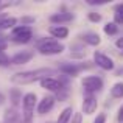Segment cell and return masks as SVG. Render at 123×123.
Masks as SVG:
<instances>
[{"instance_id": "1", "label": "cell", "mask_w": 123, "mask_h": 123, "mask_svg": "<svg viewBox=\"0 0 123 123\" xmlns=\"http://www.w3.org/2000/svg\"><path fill=\"white\" fill-rule=\"evenodd\" d=\"M56 70L50 67H42V69L27 70V72H19L11 76V81L16 84H31L34 81H41L44 78H48L50 75H55Z\"/></svg>"}, {"instance_id": "2", "label": "cell", "mask_w": 123, "mask_h": 123, "mask_svg": "<svg viewBox=\"0 0 123 123\" xmlns=\"http://www.w3.org/2000/svg\"><path fill=\"white\" fill-rule=\"evenodd\" d=\"M36 47H37L41 55H47V56H50V55H59L64 50V45L61 42H58L56 39H53V37H44V39H41Z\"/></svg>"}, {"instance_id": "3", "label": "cell", "mask_w": 123, "mask_h": 123, "mask_svg": "<svg viewBox=\"0 0 123 123\" xmlns=\"http://www.w3.org/2000/svg\"><path fill=\"white\" fill-rule=\"evenodd\" d=\"M36 93L30 92L25 93L22 98V114H24V123H31L33 120V112H34V106H36Z\"/></svg>"}, {"instance_id": "4", "label": "cell", "mask_w": 123, "mask_h": 123, "mask_svg": "<svg viewBox=\"0 0 123 123\" xmlns=\"http://www.w3.org/2000/svg\"><path fill=\"white\" fill-rule=\"evenodd\" d=\"M33 37V30L31 27H25V25H19V27H14L11 31V39L16 42V44H27V42L31 41Z\"/></svg>"}, {"instance_id": "5", "label": "cell", "mask_w": 123, "mask_h": 123, "mask_svg": "<svg viewBox=\"0 0 123 123\" xmlns=\"http://www.w3.org/2000/svg\"><path fill=\"white\" fill-rule=\"evenodd\" d=\"M83 87L86 90V93H93L97 90H101L103 80L100 76H86L83 80Z\"/></svg>"}, {"instance_id": "6", "label": "cell", "mask_w": 123, "mask_h": 123, "mask_svg": "<svg viewBox=\"0 0 123 123\" xmlns=\"http://www.w3.org/2000/svg\"><path fill=\"white\" fill-rule=\"evenodd\" d=\"M41 87H42V89H45V90H50V92H55V93H59L61 90L66 89V87H64V84L61 83L59 80L51 78V76L41 80Z\"/></svg>"}, {"instance_id": "7", "label": "cell", "mask_w": 123, "mask_h": 123, "mask_svg": "<svg viewBox=\"0 0 123 123\" xmlns=\"http://www.w3.org/2000/svg\"><path fill=\"white\" fill-rule=\"evenodd\" d=\"M93 59H95V64L98 67H101L103 70H112L114 69V61L105 53H100V51H95L93 53Z\"/></svg>"}, {"instance_id": "8", "label": "cell", "mask_w": 123, "mask_h": 123, "mask_svg": "<svg viewBox=\"0 0 123 123\" xmlns=\"http://www.w3.org/2000/svg\"><path fill=\"white\" fill-rule=\"evenodd\" d=\"M97 106H98V101H97V97L93 93H86L83 100V112L87 115L93 114L97 111Z\"/></svg>"}, {"instance_id": "9", "label": "cell", "mask_w": 123, "mask_h": 123, "mask_svg": "<svg viewBox=\"0 0 123 123\" xmlns=\"http://www.w3.org/2000/svg\"><path fill=\"white\" fill-rule=\"evenodd\" d=\"M53 106H55V97L47 95L39 101V105H37V112H39V114H47V112H50L51 109H53Z\"/></svg>"}, {"instance_id": "10", "label": "cell", "mask_w": 123, "mask_h": 123, "mask_svg": "<svg viewBox=\"0 0 123 123\" xmlns=\"http://www.w3.org/2000/svg\"><path fill=\"white\" fill-rule=\"evenodd\" d=\"M33 51H19L14 56L11 58V64H16V66H20V64H27L28 61L33 58Z\"/></svg>"}, {"instance_id": "11", "label": "cell", "mask_w": 123, "mask_h": 123, "mask_svg": "<svg viewBox=\"0 0 123 123\" xmlns=\"http://www.w3.org/2000/svg\"><path fill=\"white\" fill-rule=\"evenodd\" d=\"M48 31L53 37H58V39H64V37L69 36V30L62 25H53V27L48 28Z\"/></svg>"}, {"instance_id": "12", "label": "cell", "mask_w": 123, "mask_h": 123, "mask_svg": "<svg viewBox=\"0 0 123 123\" xmlns=\"http://www.w3.org/2000/svg\"><path fill=\"white\" fill-rule=\"evenodd\" d=\"M83 67L84 66H76V64H62V66L59 67V70L62 73H66V75H69V76H76Z\"/></svg>"}, {"instance_id": "13", "label": "cell", "mask_w": 123, "mask_h": 123, "mask_svg": "<svg viewBox=\"0 0 123 123\" xmlns=\"http://www.w3.org/2000/svg\"><path fill=\"white\" fill-rule=\"evenodd\" d=\"M73 19L72 12H58V14H53L50 17V22L53 24H64V22H70Z\"/></svg>"}, {"instance_id": "14", "label": "cell", "mask_w": 123, "mask_h": 123, "mask_svg": "<svg viewBox=\"0 0 123 123\" xmlns=\"http://www.w3.org/2000/svg\"><path fill=\"white\" fill-rule=\"evenodd\" d=\"M24 98V97H22V92L19 89H11L9 90V100H11V105L12 106H17L19 103H20V100Z\"/></svg>"}, {"instance_id": "15", "label": "cell", "mask_w": 123, "mask_h": 123, "mask_svg": "<svg viewBox=\"0 0 123 123\" xmlns=\"http://www.w3.org/2000/svg\"><path fill=\"white\" fill-rule=\"evenodd\" d=\"M84 42H87L89 45H98L100 42H101V39H100V36L97 33H86L83 36Z\"/></svg>"}, {"instance_id": "16", "label": "cell", "mask_w": 123, "mask_h": 123, "mask_svg": "<svg viewBox=\"0 0 123 123\" xmlns=\"http://www.w3.org/2000/svg\"><path fill=\"white\" fill-rule=\"evenodd\" d=\"M3 120L5 123H16L19 120V114L16 109H8V111L5 112V117H3Z\"/></svg>"}, {"instance_id": "17", "label": "cell", "mask_w": 123, "mask_h": 123, "mask_svg": "<svg viewBox=\"0 0 123 123\" xmlns=\"http://www.w3.org/2000/svg\"><path fill=\"white\" fill-rule=\"evenodd\" d=\"M72 112H73L72 108H66V109H64V111L59 114V117H58V122H56V123H69V120L72 118Z\"/></svg>"}, {"instance_id": "18", "label": "cell", "mask_w": 123, "mask_h": 123, "mask_svg": "<svg viewBox=\"0 0 123 123\" xmlns=\"http://www.w3.org/2000/svg\"><path fill=\"white\" fill-rule=\"evenodd\" d=\"M111 95L114 98H123V83H115L111 89Z\"/></svg>"}, {"instance_id": "19", "label": "cell", "mask_w": 123, "mask_h": 123, "mask_svg": "<svg viewBox=\"0 0 123 123\" xmlns=\"http://www.w3.org/2000/svg\"><path fill=\"white\" fill-rule=\"evenodd\" d=\"M17 24V19L14 17H5L2 20V25H0V30H6V28H12Z\"/></svg>"}, {"instance_id": "20", "label": "cell", "mask_w": 123, "mask_h": 123, "mask_svg": "<svg viewBox=\"0 0 123 123\" xmlns=\"http://www.w3.org/2000/svg\"><path fill=\"white\" fill-rule=\"evenodd\" d=\"M117 31H118V27H117V24L115 22H111V24H106L105 25V33L106 34H117Z\"/></svg>"}, {"instance_id": "21", "label": "cell", "mask_w": 123, "mask_h": 123, "mask_svg": "<svg viewBox=\"0 0 123 123\" xmlns=\"http://www.w3.org/2000/svg\"><path fill=\"white\" fill-rule=\"evenodd\" d=\"M11 64V58H8V55L5 51H0V66L2 67H8Z\"/></svg>"}, {"instance_id": "22", "label": "cell", "mask_w": 123, "mask_h": 123, "mask_svg": "<svg viewBox=\"0 0 123 123\" xmlns=\"http://www.w3.org/2000/svg\"><path fill=\"white\" fill-rule=\"evenodd\" d=\"M34 20H36V19H34V17H30V16H24V17L20 19L22 25H25V27H28V24H33Z\"/></svg>"}, {"instance_id": "23", "label": "cell", "mask_w": 123, "mask_h": 123, "mask_svg": "<svg viewBox=\"0 0 123 123\" xmlns=\"http://www.w3.org/2000/svg\"><path fill=\"white\" fill-rule=\"evenodd\" d=\"M89 20H92V22H100V20H101V16H100L98 12H89Z\"/></svg>"}, {"instance_id": "24", "label": "cell", "mask_w": 123, "mask_h": 123, "mask_svg": "<svg viewBox=\"0 0 123 123\" xmlns=\"http://www.w3.org/2000/svg\"><path fill=\"white\" fill-rule=\"evenodd\" d=\"M115 24H123V9L115 12Z\"/></svg>"}, {"instance_id": "25", "label": "cell", "mask_w": 123, "mask_h": 123, "mask_svg": "<svg viewBox=\"0 0 123 123\" xmlns=\"http://www.w3.org/2000/svg\"><path fill=\"white\" fill-rule=\"evenodd\" d=\"M106 122V114H98L97 118L93 120V123H105Z\"/></svg>"}, {"instance_id": "26", "label": "cell", "mask_w": 123, "mask_h": 123, "mask_svg": "<svg viewBox=\"0 0 123 123\" xmlns=\"http://www.w3.org/2000/svg\"><path fill=\"white\" fill-rule=\"evenodd\" d=\"M6 45H8V42H6V39H3V37H0V51H5Z\"/></svg>"}, {"instance_id": "27", "label": "cell", "mask_w": 123, "mask_h": 123, "mask_svg": "<svg viewBox=\"0 0 123 123\" xmlns=\"http://www.w3.org/2000/svg\"><path fill=\"white\" fill-rule=\"evenodd\" d=\"M81 120H83V117H81V114H75L73 115V120H72V123H81Z\"/></svg>"}, {"instance_id": "28", "label": "cell", "mask_w": 123, "mask_h": 123, "mask_svg": "<svg viewBox=\"0 0 123 123\" xmlns=\"http://www.w3.org/2000/svg\"><path fill=\"white\" fill-rule=\"evenodd\" d=\"M117 118H118V122L120 123H123V106L120 109H118V115H117Z\"/></svg>"}, {"instance_id": "29", "label": "cell", "mask_w": 123, "mask_h": 123, "mask_svg": "<svg viewBox=\"0 0 123 123\" xmlns=\"http://www.w3.org/2000/svg\"><path fill=\"white\" fill-rule=\"evenodd\" d=\"M115 45H117L118 48H122V50H123V37H118V39L115 41Z\"/></svg>"}, {"instance_id": "30", "label": "cell", "mask_w": 123, "mask_h": 123, "mask_svg": "<svg viewBox=\"0 0 123 123\" xmlns=\"http://www.w3.org/2000/svg\"><path fill=\"white\" fill-rule=\"evenodd\" d=\"M3 101H5V97H3V93H0V105H3Z\"/></svg>"}, {"instance_id": "31", "label": "cell", "mask_w": 123, "mask_h": 123, "mask_svg": "<svg viewBox=\"0 0 123 123\" xmlns=\"http://www.w3.org/2000/svg\"><path fill=\"white\" fill-rule=\"evenodd\" d=\"M0 8H2V3H0Z\"/></svg>"}, {"instance_id": "32", "label": "cell", "mask_w": 123, "mask_h": 123, "mask_svg": "<svg viewBox=\"0 0 123 123\" xmlns=\"http://www.w3.org/2000/svg\"><path fill=\"white\" fill-rule=\"evenodd\" d=\"M122 55H123V51H122Z\"/></svg>"}]
</instances>
